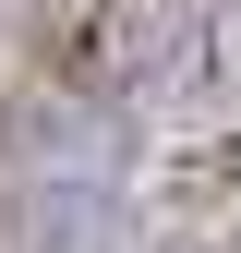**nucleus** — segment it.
Wrapping results in <instances>:
<instances>
[{
	"instance_id": "obj_1",
	"label": "nucleus",
	"mask_w": 241,
	"mask_h": 253,
	"mask_svg": "<svg viewBox=\"0 0 241 253\" xmlns=\"http://www.w3.org/2000/svg\"><path fill=\"white\" fill-rule=\"evenodd\" d=\"M193 73H205L193 0H73L48 24V84L73 97H169Z\"/></svg>"
}]
</instances>
